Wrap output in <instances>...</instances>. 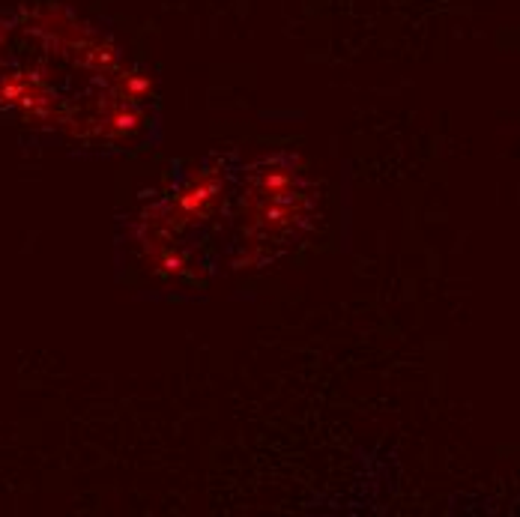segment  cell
<instances>
[{
  "label": "cell",
  "instance_id": "obj_1",
  "mask_svg": "<svg viewBox=\"0 0 520 517\" xmlns=\"http://www.w3.org/2000/svg\"><path fill=\"white\" fill-rule=\"evenodd\" d=\"M248 210V237L254 240H290L311 224L314 195L299 162L293 156H272L251 168L248 192L242 195Z\"/></svg>",
  "mask_w": 520,
  "mask_h": 517
}]
</instances>
